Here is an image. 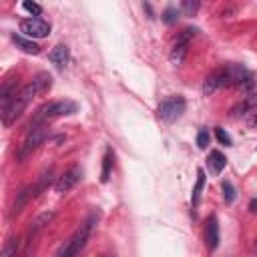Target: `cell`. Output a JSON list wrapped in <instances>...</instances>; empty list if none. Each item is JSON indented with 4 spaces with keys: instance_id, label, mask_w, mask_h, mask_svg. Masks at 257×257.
<instances>
[{
    "instance_id": "13",
    "label": "cell",
    "mask_w": 257,
    "mask_h": 257,
    "mask_svg": "<svg viewBox=\"0 0 257 257\" xmlns=\"http://www.w3.org/2000/svg\"><path fill=\"white\" fill-rule=\"evenodd\" d=\"M32 197H36V191H34V185H30V187H24L18 195H16V199H14V205H12V211H10V215L14 217V215H18L20 211H22V207L32 199Z\"/></svg>"
},
{
    "instance_id": "27",
    "label": "cell",
    "mask_w": 257,
    "mask_h": 257,
    "mask_svg": "<svg viewBox=\"0 0 257 257\" xmlns=\"http://www.w3.org/2000/svg\"><path fill=\"white\" fill-rule=\"evenodd\" d=\"M249 126H257V110L255 112H251V116H249Z\"/></svg>"
},
{
    "instance_id": "20",
    "label": "cell",
    "mask_w": 257,
    "mask_h": 257,
    "mask_svg": "<svg viewBox=\"0 0 257 257\" xmlns=\"http://www.w3.org/2000/svg\"><path fill=\"white\" fill-rule=\"evenodd\" d=\"M0 257H18V239H8L4 249H2V255Z\"/></svg>"
},
{
    "instance_id": "30",
    "label": "cell",
    "mask_w": 257,
    "mask_h": 257,
    "mask_svg": "<svg viewBox=\"0 0 257 257\" xmlns=\"http://www.w3.org/2000/svg\"><path fill=\"white\" fill-rule=\"evenodd\" d=\"M18 257H24V255H18Z\"/></svg>"
},
{
    "instance_id": "6",
    "label": "cell",
    "mask_w": 257,
    "mask_h": 257,
    "mask_svg": "<svg viewBox=\"0 0 257 257\" xmlns=\"http://www.w3.org/2000/svg\"><path fill=\"white\" fill-rule=\"evenodd\" d=\"M195 32H197L195 28H185V30L177 36V40H175V44H173V48H171V54H169L171 64H175V66L183 64V60H185V56H187V52H189L191 38L195 36Z\"/></svg>"
},
{
    "instance_id": "26",
    "label": "cell",
    "mask_w": 257,
    "mask_h": 257,
    "mask_svg": "<svg viewBox=\"0 0 257 257\" xmlns=\"http://www.w3.org/2000/svg\"><path fill=\"white\" fill-rule=\"evenodd\" d=\"M215 135H217V139H219V143H221V145H225V147H229V145H231V137H229L223 128H215Z\"/></svg>"
},
{
    "instance_id": "23",
    "label": "cell",
    "mask_w": 257,
    "mask_h": 257,
    "mask_svg": "<svg viewBox=\"0 0 257 257\" xmlns=\"http://www.w3.org/2000/svg\"><path fill=\"white\" fill-rule=\"evenodd\" d=\"M177 18H179V10H177V8H167V10L163 12V20H165L167 24L177 22Z\"/></svg>"
},
{
    "instance_id": "2",
    "label": "cell",
    "mask_w": 257,
    "mask_h": 257,
    "mask_svg": "<svg viewBox=\"0 0 257 257\" xmlns=\"http://www.w3.org/2000/svg\"><path fill=\"white\" fill-rule=\"evenodd\" d=\"M78 110V104L74 100H54V102H46L42 104L34 118L30 120V124H44L48 118H54V116H62V114H74Z\"/></svg>"
},
{
    "instance_id": "25",
    "label": "cell",
    "mask_w": 257,
    "mask_h": 257,
    "mask_svg": "<svg viewBox=\"0 0 257 257\" xmlns=\"http://www.w3.org/2000/svg\"><path fill=\"white\" fill-rule=\"evenodd\" d=\"M197 8H199V2H189V0L181 2V10H183L185 14H193Z\"/></svg>"
},
{
    "instance_id": "1",
    "label": "cell",
    "mask_w": 257,
    "mask_h": 257,
    "mask_svg": "<svg viewBox=\"0 0 257 257\" xmlns=\"http://www.w3.org/2000/svg\"><path fill=\"white\" fill-rule=\"evenodd\" d=\"M96 221H98V213H90L88 215V219L74 231V235L60 247V251L54 255V257H76L78 253H80V249L86 245V241H88V235H90V231H92V227L96 225Z\"/></svg>"
},
{
    "instance_id": "21",
    "label": "cell",
    "mask_w": 257,
    "mask_h": 257,
    "mask_svg": "<svg viewBox=\"0 0 257 257\" xmlns=\"http://www.w3.org/2000/svg\"><path fill=\"white\" fill-rule=\"evenodd\" d=\"M221 189H223V199H225L227 203H233V201H235V189H233L231 181H223V183H221Z\"/></svg>"
},
{
    "instance_id": "11",
    "label": "cell",
    "mask_w": 257,
    "mask_h": 257,
    "mask_svg": "<svg viewBox=\"0 0 257 257\" xmlns=\"http://www.w3.org/2000/svg\"><path fill=\"white\" fill-rule=\"evenodd\" d=\"M223 86H225V68H217V70H213L205 78V82H203V94L209 96V94H213L215 90H219Z\"/></svg>"
},
{
    "instance_id": "18",
    "label": "cell",
    "mask_w": 257,
    "mask_h": 257,
    "mask_svg": "<svg viewBox=\"0 0 257 257\" xmlns=\"http://www.w3.org/2000/svg\"><path fill=\"white\" fill-rule=\"evenodd\" d=\"M112 149H106L104 157H102V171H100V181L106 183L108 177H110V167H112Z\"/></svg>"
},
{
    "instance_id": "28",
    "label": "cell",
    "mask_w": 257,
    "mask_h": 257,
    "mask_svg": "<svg viewBox=\"0 0 257 257\" xmlns=\"http://www.w3.org/2000/svg\"><path fill=\"white\" fill-rule=\"evenodd\" d=\"M249 209H251V211H253V213H255V211H257V197H255V199H251V201H249Z\"/></svg>"
},
{
    "instance_id": "9",
    "label": "cell",
    "mask_w": 257,
    "mask_h": 257,
    "mask_svg": "<svg viewBox=\"0 0 257 257\" xmlns=\"http://www.w3.org/2000/svg\"><path fill=\"white\" fill-rule=\"evenodd\" d=\"M52 219H54V213H52V211H44V213L36 215V217L30 221L28 229H26V239H28V241H30V239H34L40 231H44V229H46V225H48Z\"/></svg>"
},
{
    "instance_id": "29",
    "label": "cell",
    "mask_w": 257,
    "mask_h": 257,
    "mask_svg": "<svg viewBox=\"0 0 257 257\" xmlns=\"http://www.w3.org/2000/svg\"><path fill=\"white\" fill-rule=\"evenodd\" d=\"M255 251H257V241H255Z\"/></svg>"
},
{
    "instance_id": "14",
    "label": "cell",
    "mask_w": 257,
    "mask_h": 257,
    "mask_svg": "<svg viewBox=\"0 0 257 257\" xmlns=\"http://www.w3.org/2000/svg\"><path fill=\"white\" fill-rule=\"evenodd\" d=\"M48 58H50V62H52L56 68H64L66 62H68V48H66L64 44H56V46L50 50Z\"/></svg>"
},
{
    "instance_id": "19",
    "label": "cell",
    "mask_w": 257,
    "mask_h": 257,
    "mask_svg": "<svg viewBox=\"0 0 257 257\" xmlns=\"http://www.w3.org/2000/svg\"><path fill=\"white\" fill-rule=\"evenodd\" d=\"M50 177H52V167L40 175L38 183H34V191H36V195H38V193H42V191H44V189L50 185Z\"/></svg>"
},
{
    "instance_id": "10",
    "label": "cell",
    "mask_w": 257,
    "mask_h": 257,
    "mask_svg": "<svg viewBox=\"0 0 257 257\" xmlns=\"http://www.w3.org/2000/svg\"><path fill=\"white\" fill-rule=\"evenodd\" d=\"M205 245L209 251H215L219 247V221L215 215H211L205 223Z\"/></svg>"
},
{
    "instance_id": "22",
    "label": "cell",
    "mask_w": 257,
    "mask_h": 257,
    "mask_svg": "<svg viewBox=\"0 0 257 257\" xmlns=\"http://www.w3.org/2000/svg\"><path fill=\"white\" fill-rule=\"evenodd\" d=\"M22 8L26 10V12H30V14H34V18H38L40 14H42V6L40 4H36V2H22Z\"/></svg>"
},
{
    "instance_id": "15",
    "label": "cell",
    "mask_w": 257,
    "mask_h": 257,
    "mask_svg": "<svg viewBox=\"0 0 257 257\" xmlns=\"http://www.w3.org/2000/svg\"><path fill=\"white\" fill-rule=\"evenodd\" d=\"M12 42H14L22 52H26V54H38V52H40V46H38L32 38H24V36H20V34H12Z\"/></svg>"
},
{
    "instance_id": "4",
    "label": "cell",
    "mask_w": 257,
    "mask_h": 257,
    "mask_svg": "<svg viewBox=\"0 0 257 257\" xmlns=\"http://www.w3.org/2000/svg\"><path fill=\"white\" fill-rule=\"evenodd\" d=\"M223 68H225V86H237L241 90H251L255 86L253 74L245 66L229 64V66H223Z\"/></svg>"
},
{
    "instance_id": "16",
    "label": "cell",
    "mask_w": 257,
    "mask_h": 257,
    "mask_svg": "<svg viewBox=\"0 0 257 257\" xmlns=\"http://www.w3.org/2000/svg\"><path fill=\"white\" fill-rule=\"evenodd\" d=\"M207 165H209L211 173L219 175V173L225 169V165H227V157H225L221 151H211V153H209V159H207Z\"/></svg>"
},
{
    "instance_id": "24",
    "label": "cell",
    "mask_w": 257,
    "mask_h": 257,
    "mask_svg": "<svg viewBox=\"0 0 257 257\" xmlns=\"http://www.w3.org/2000/svg\"><path fill=\"white\" fill-rule=\"evenodd\" d=\"M207 145H209V131L201 128L199 135H197V147L199 149H207Z\"/></svg>"
},
{
    "instance_id": "5",
    "label": "cell",
    "mask_w": 257,
    "mask_h": 257,
    "mask_svg": "<svg viewBox=\"0 0 257 257\" xmlns=\"http://www.w3.org/2000/svg\"><path fill=\"white\" fill-rule=\"evenodd\" d=\"M185 108H187V100L181 94H171V96L161 100V104L157 108V114L165 122H175L185 112Z\"/></svg>"
},
{
    "instance_id": "3",
    "label": "cell",
    "mask_w": 257,
    "mask_h": 257,
    "mask_svg": "<svg viewBox=\"0 0 257 257\" xmlns=\"http://www.w3.org/2000/svg\"><path fill=\"white\" fill-rule=\"evenodd\" d=\"M46 133H48V126L46 122L44 124H30L28 126V133L22 141V145L18 147V153H16V159L18 161H24L38 145H42V141L46 139Z\"/></svg>"
},
{
    "instance_id": "8",
    "label": "cell",
    "mask_w": 257,
    "mask_h": 257,
    "mask_svg": "<svg viewBox=\"0 0 257 257\" xmlns=\"http://www.w3.org/2000/svg\"><path fill=\"white\" fill-rule=\"evenodd\" d=\"M80 177H82V169L78 167V165H72L68 171H64L60 177H58V181L54 183V191L56 193H68L78 181H80Z\"/></svg>"
},
{
    "instance_id": "7",
    "label": "cell",
    "mask_w": 257,
    "mask_h": 257,
    "mask_svg": "<svg viewBox=\"0 0 257 257\" xmlns=\"http://www.w3.org/2000/svg\"><path fill=\"white\" fill-rule=\"evenodd\" d=\"M20 32H24L28 38H44L50 34V24L42 18H24L20 22Z\"/></svg>"
},
{
    "instance_id": "17",
    "label": "cell",
    "mask_w": 257,
    "mask_h": 257,
    "mask_svg": "<svg viewBox=\"0 0 257 257\" xmlns=\"http://www.w3.org/2000/svg\"><path fill=\"white\" fill-rule=\"evenodd\" d=\"M203 185H205V171H203V169H199V171H197V185H195L193 195H191V205H193V207H197V205H199Z\"/></svg>"
},
{
    "instance_id": "12",
    "label": "cell",
    "mask_w": 257,
    "mask_h": 257,
    "mask_svg": "<svg viewBox=\"0 0 257 257\" xmlns=\"http://www.w3.org/2000/svg\"><path fill=\"white\" fill-rule=\"evenodd\" d=\"M255 110H257V94H247L231 108V116H245Z\"/></svg>"
}]
</instances>
